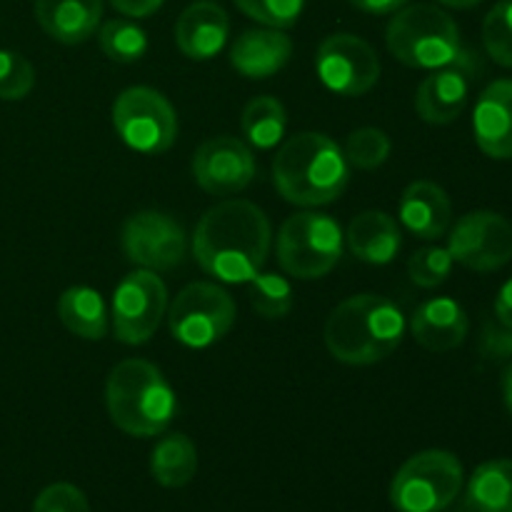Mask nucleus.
Wrapping results in <instances>:
<instances>
[{
  "label": "nucleus",
  "mask_w": 512,
  "mask_h": 512,
  "mask_svg": "<svg viewBox=\"0 0 512 512\" xmlns=\"http://www.w3.org/2000/svg\"><path fill=\"white\" fill-rule=\"evenodd\" d=\"M273 230L250 200H223L198 220L193 255L200 268L223 283H250L268 263Z\"/></svg>",
  "instance_id": "f257e3e1"
},
{
  "label": "nucleus",
  "mask_w": 512,
  "mask_h": 512,
  "mask_svg": "<svg viewBox=\"0 0 512 512\" xmlns=\"http://www.w3.org/2000/svg\"><path fill=\"white\" fill-rule=\"evenodd\" d=\"M273 183L288 203L320 208L345 193L350 165L333 138L323 133H298L275 155Z\"/></svg>",
  "instance_id": "f03ea898"
},
{
  "label": "nucleus",
  "mask_w": 512,
  "mask_h": 512,
  "mask_svg": "<svg viewBox=\"0 0 512 512\" xmlns=\"http://www.w3.org/2000/svg\"><path fill=\"white\" fill-rule=\"evenodd\" d=\"M405 315L383 295H353L330 313L325 345L345 365H375L400 348Z\"/></svg>",
  "instance_id": "7ed1b4c3"
},
{
  "label": "nucleus",
  "mask_w": 512,
  "mask_h": 512,
  "mask_svg": "<svg viewBox=\"0 0 512 512\" xmlns=\"http://www.w3.org/2000/svg\"><path fill=\"white\" fill-rule=\"evenodd\" d=\"M105 405L115 428L133 438H155L165 433L178 410V400L165 375L158 365L143 358H128L110 370Z\"/></svg>",
  "instance_id": "20e7f679"
},
{
  "label": "nucleus",
  "mask_w": 512,
  "mask_h": 512,
  "mask_svg": "<svg viewBox=\"0 0 512 512\" xmlns=\"http://www.w3.org/2000/svg\"><path fill=\"white\" fill-rule=\"evenodd\" d=\"M388 50L408 68L438 70L458 65L468 73L473 53L463 48L460 28L443 8L415 3L395 10L385 30Z\"/></svg>",
  "instance_id": "39448f33"
},
{
  "label": "nucleus",
  "mask_w": 512,
  "mask_h": 512,
  "mask_svg": "<svg viewBox=\"0 0 512 512\" xmlns=\"http://www.w3.org/2000/svg\"><path fill=\"white\" fill-rule=\"evenodd\" d=\"M345 235L330 215L303 210L280 225L278 263L298 280L325 278L343 255Z\"/></svg>",
  "instance_id": "423d86ee"
},
{
  "label": "nucleus",
  "mask_w": 512,
  "mask_h": 512,
  "mask_svg": "<svg viewBox=\"0 0 512 512\" xmlns=\"http://www.w3.org/2000/svg\"><path fill=\"white\" fill-rule=\"evenodd\" d=\"M463 463L448 450H423L400 465L390 483L398 512H443L463 490Z\"/></svg>",
  "instance_id": "0eeeda50"
},
{
  "label": "nucleus",
  "mask_w": 512,
  "mask_h": 512,
  "mask_svg": "<svg viewBox=\"0 0 512 512\" xmlns=\"http://www.w3.org/2000/svg\"><path fill=\"white\" fill-rule=\"evenodd\" d=\"M113 125L123 143L138 153H165L178 138V115L160 90L133 85L113 103Z\"/></svg>",
  "instance_id": "6e6552de"
},
{
  "label": "nucleus",
  "mask_w": 512,
  "mask_h": 512,
  "mask_svg": "<svg viewBox=\"0 0 512 512\" xmlns=\"http://www.w3.org/2000/svg\"><path fill=\"white\" fill-rule=\"evenodd\" d=\"M235 300L215 283H190L175 295L168 310V328L188 348H210L235 325Z\"/></svg>",
  "instance_id": "1a4fd4ad"
},
{
  "label": "nucleus",
  "mask_w": 512,
  "mask_h": 512,
  "mask_svg": "<svg viewBox=\"0 0 512 512\" xmlns=\"http://www.w3.org/2000/svg\"><path fill=\"white\" fill-rule=\"evenodd\" d=\"M315 68L328 90L343 98H360L380 80V60L368 40L353 33H333L320 43Z\"/></svg>",
  "instance_id": "9d476101"
},
{
  "label": "nucleus",
  "mask_w": 512,
  "mask_h": 512,
  "mask_svg": "<svg viewBox=\"0 0 512 512\" xmlns=\"http://www.w3.org/2000/svg\"><path fill=\"white\" fill-rule=\"evenodd\" d=\"M448 250L455 263L475 273H493L512 260V225L495 210H473L453 225Z\"/></svg>",
  "instance_id": "9b49d317"
},
{
  "label": "nucleus",
  "mask_w": 512,
  "mask_h": 512,
  "mask_svg": "<svg viewBox=\"0 0 512 512\" xmlns=\"http://www.w3.org/2000/svg\"><path fill=\"white\" fill-rule=\"evenodd\" d=\"M168 308V290L153 270L125 275L113 295L115 338L125 345H143L158 330Z\"/></svg>",
  "instance_id": "f8f14e48"
},
{
  "label": "nucleus",
  "mask_w": 512,
  "mask_h": 512,
  "mask_svg": "<svg viewBox=\"0 0 512 512\" xmlns=\"http://www.w3.org/2000/svg\"><path fill=\"white\" fill-rule=\"evenodd\" d=\"M123 253L143 270L165 273L178 268L188 255L183 225L160 210H140L123 225Z\"/></svg>",
  "instance_id": "ddd939ff"
},
{
  "label": "nucleus",
  "mask_w": 512,
  "mask_h": 512,
  "mask_svg": "<svg viewBox=\"0 0 512 512\" xmlns=\"http://www.w3.org/2000/svg\"><path fill=\"white\" fill-rule=\"evenodd\" d=\"M195 183L210 195H235L255 178V155L243 140L218 135L195 150Z\"/></svg>",
  "instance_id": "4468645a"
},
{
  "label": "nucleus",
  "mask_w": 512,
  "mask_h": 512,
  "mask_svg": "<svg viewBox=\"0 0 512 512\" xmlns=\"http://www.w3.org/2000/svg\"><path fill=\"white\" fill-rule=\"evenodd\" d=\"M475 143L488 158L512 160V78L493 80L473 113Z\"/></svg>",
  "instance_id": "2eb2a0df"
},
{
  "label": "nucleus",
  "mask_w": 512,
  "mask_h": 512,
  "mask_svg": "<svg viewBox=\"0 0 512 512\" xmlns=\"http://www.w3.org/2000/svg\"><path fill=\"white\" fill-rule=\"evenodd\" d=\"M230 33L228 13L213 0H198L180 13L175 43L190 60H210L225 48Z\"/></svg>",
  "instance_id": "dca6fc26"
},
{
  "label": "nucleus",
  "mask_w": 512,
  "mask_h": 512,
  "mask_svg": "<svg viewBox=\"0 0 512 512\" xmlns=\"http://www.w3.org/2000/svg\"><path fill=\"white\" fill-rule=\"evenodd\" d=\"M400 220L420 240L443 238L453 223V203L433 180H415L400 195Z\"/></svg>",
  "instance_id": "f3484780"
},
{
  "label": "nucleus",
  "mask_w": 512,
  "mask_h": 512,
  "mask_svg": "<svg viewBox=\"0 0 512 512\" xmlns=\"http://www.w3.org/2000/svg\"><path fill=\"white\" fill-rule=\"evenodd\" d=\"M470 330L468 313L458 300L433 298L425 300L410 320V333L415 343L423 345L430 353H448L463 345Z\"/></svg>",
  "instance_id": "a211bd4d"
},
{
  "label": "nucleus",
  "mask_w": 512,
  "mask_h": 512,
  "mask_svg": "<svg viewBox=\"0 0 512 512\" xmlns=\"http://www.w3.org/2000/svg\"><path fill=\"white\" fill-rule=\"evenodd\" d=\"M293 55V40L278 28L245 30L230 48V63L250 80H265L283 70Z\"/></svg>",
  "instance_id": "6ab92c4d"
},
{
  "label": "nucleus",
  "mask_w": 512,
  "mask_h": 512,
  "mask_svg": "<svg viewBox=\"0 0 512 512\" xmlns=\"http://www.w3.org/2000/svg\"><path fill=\"white\" fill-rule=\"evenodd\" d=\"M470 80L468 73L458 65L438 68L418 85L415 110L430 125H448L463 115L468 105Z\"/></svg>",
  "instance_id": "aec40b11"
},
{
  "label": "nucleus",
  "mask_w": 512,
  "mask_h": 512,
  "mask_svg": "<svg viewBox=\"0 0 512 512\" xmlns=\"http://www.w3.org/2000/svg\"><path fill=\"white\" fill-rule=\"evenodd\" d=\"M100 18L103 0H35V20L63 45H80L93 38Z\"/></svg>",
  "instance_id": "412c9836"
},
{
  "label": "nucleus",
  "mask_w": 512,
  "mask_h": 512,
  "mask_svg": "<svg viewBox=\"0 0 512 512\" xmlns=\"http://www.w3.org/2000/svg\"><path fill=\"white\" fill-rule=\"evenodd\" d=\"M350 253L358 260L370 265H385L398 255L403 245L398 223L385 210H365L350 223L345 233Z\"/></svg>",
  "instance_id": "4be33fe9"
},
{
  "label": "nucleus",
  "mask_w": 512,
  "mask_h": 512,
  "mask_svg": "<svg viewBox=\"0 0 512 512\" xmlns=\"http://www.w3.org/2000/svg\"><path fill=\"white\" fill-rule=\"evenodd\" d=\"M60 323L83 340H103L108 335V310L98 290L75 285L58 298Z\"/></svg>",
  "instance_id": "5701e85b"
},
{
  "label": "nucleus",
  "mask_w": 512,
  "mask_h": 512,
  "mask_svg": "<svg viewBox=\"0 0 512 512\" xmlns=\"http://www.w3.org/2000/svg\"><path fill=\"white\" fill-rule=\"evenodd\" d=\"M150 473L163 488H185L198 473V448L183 433L158 440L150 453Z\"/></svg>",
  "instance_id": "b1692460"
},
{
  "label": "nucleus",
  "mask_w": 512,
  "mask_h": 512,
  "mask_svg": "<svg viewBox=\"0 0 512 512\" xmlns=\"http://www.w3.org/2000/svg\"><path fill=\"white\" fill-rule=\"evenodd\" d=\"M468 505L475 512H512V460H488L475 468Z\"/></svg>",
  "instance_id": "393cba45"
},
{
  "label": "nucleus",
  "mask_w": 512,
  "mask_h": 512,
  "mask_svg": "<svg viewBox=\"0 0 512 512\" xmlns=\"http://www.w3.org/2000/svg\"><path fill=\"white\" fill-rule=\"evenodd\" d=\"M243 133L255 148H273L283 140L285 128H288V115H285L283 103L270 95L253 98L243 110Z\"/></svg>",
  "instance_id": "a878e982"
},
{
  "label": "nucleus",
  "mask_w": 512,
  "mask_h": 512,
  "mask_svg": "<svg viewBox=\"0 0 512 512\" xmlns=\"http://www.w3.org/2000/svg\"><path fill=\"white\" fill-rule=\"evenodd\" d=\"M98 43L105 58L113 60V63L128 65L145 55V50H148V35L133 20L113 18L100 25Z\"/></svg>",
  "instance_id": "bb28decb"
},
{
  "label": "nucleus",
  "mask_w": 512,
  "mask_h": 512,
  "mask_svg": "<svg viewBox=\"0 0 512 512\" xmlns=\"http://www.w3.org/2000/svg\"><path fill=\"white\" fill-rule=\"evenodd\" d=\"M250 305L265 320H278L293 310V285L275 273H258L250 280Z\"/></svg>",
  "instance_id": "cd10ccee"
},
{
  "label": "nucleus",
  "mask_w": 512,
  "mask_h": 512,
  "mask_svg": "<svg viewBox=\"0 0 512 512\" xmlns=\"http://www.w3.org/2000/svg\"><path fill=\"white\" fill-rule=\"evenodd\" d=\"M485 53L503 68H512V0H500L483 20Z\"/></svg>",
  "instance_id": "c85d7f7f"
},
{
  "label": "nucleus",
  "mask_w": 512,
  "mask_h": 512,
  "mask_svg": "<svg viewBox=\"0 0 512 512\" xmlns=\"http://www.w3.org/2000/svg\"><path fill=\"white\" fill-rule=\"evenodd\" d=\"M343 153L350 168L375 170L388 160L390 138L380 128H358L350 133Z\"/></svg>",
  "instance_id": "c756f323"
},
{
  "label": "nucleus",
  "mask_w": 512,
  "mask_h": 512,
  "mask_svg": "<svg viewBox=\"0 0 512 512\" xmlns=\"http://www.w3.org/2000/svg\"><path fill=\"white\" fill-rule=\"evenodd\" d=\"M453 263L455 260L448 248L430 245V248H420L418 253H413V258L408 260V275L420 288H438L450 278Z\"/></svg>",
  "instance_id": "7c9ffc66"
},
{
  "label": "nucleus",
  "mask_w": 512,
  "mask_h": 512,
  "mask_svg": "<svg viewBox=\"0 0 512 512\" xmlns=\"http://www.w3.org/2000/svg\"><path fill=\"white\" fill-rule=\"evenodd\" d=\"M35 85V68L15 50H0V100L28 98Z\"/></svg>",
  "instance_id": "2f4dec72"
},
{
  "label": "nucleus",
  "mask_w": 512,
  "mask_h": 512,
  "mask_svg": "<svg viewBox=\"0 0 512 512\" xmlns=\"http://www.w3.org/2000/svg\"><path fill=\"white\" fill-rule=\"evenodd\" d=\"M235 5L248 18L258 20L268 28L283 30L298 23L305 0H235Z\"/></svg>",
  "instance_id": "473e14b6"
},
{
  "label": "nucleus",
  "mask_w": 512,
  "mask_h": 512,
  "mask_svg": "<svg viewBox=\"0 0 512 512\" xmlns=\"http://www.w3.org/2000/svg\"><path fill=\"white\" fill-rule=\"evenodd\" d=\"M33 512H90V503L75 485L53 483L35 498Z\"/></svg>",
  "instance_id": "72a5a7b5"
},
{
  "label": "nucleus",
  "mask_w": 512,
  "mask_h": 512,
  "mask_svg": "<svg viewBox=\"0 0 512 512\" xmlns=\"http://www.w3.org/2000/svg\"><path fill=\"white\" fill-rule=\"evenodd\" d=\"M483 353L495 360L512 358V330L505 328V325L503 328H495L490 323L483 333Z\"/></svg>",
  "instance_id": "f704fd0d"
},
{
  "label": "nucleus",
  "mask_w": 512,
  "mask_h": 512,
  "mask_svg": "<svg viewBox=\"0 0 512 512\" xmlns=\"http://www.w3.org/2000/svg\"><path fill=\"white\" fill-rule=\"evenodd\" d=\"M110 3L128 18H148L163 5V0H110Z\"/></svg>",
  "instance_id": "c9c22d12"
},
{
  "label": "nucleus",
  "mask_w": 512,
  "mask_h": 512,
  "mask_svg": "<svg viewBox=\"0 0 512 512\" xmlns=\"http://www.w3.org/2000/svg\"><path fill=\"white\" fill-rule=\"evenodd\" d=\"M495 315H498L500 325L512 330V278L500 288L498 298H495Z\"/></svg>",
  "instance_id": "e433bc0d"
},
{
  "label": "nucleus",
  "mask_w": 512,
  "mask_h": 512,
  "mask_svg": "<svg viewBox=\"0 0 512 512\" xmlns=\"http://www.w3.org/2000/svg\"><path fill=\"white\" fill-rule=\"evenodd\" d=\"M355 8L365 10V13H373V15H388L395 13V10L405 8L408 0H350Z\"/></svg>",
  "instance_id": "4c0bfd02"
},
{
  "label": "nucleus",
  "mask_w": 512,
  "mask_h": 512,
  "mask_svg": "<svg viewBox=\"0 0 512 512\" xmlns=\"http://www.w3.org/2000/svg\"><path fill=\"white\" fill-rule=\"evenodd\" d=\"M503 403L505 408H508V413L512 415V363L503 373Z\"/></svg>",
  "instance_id": "58836bf2"
},
{
  "label": "nucleus",
  "mask_w": 512,
  "mask_h": 512,
  "mask_svg": "<svg viewBox=\"0 0 512 512\" xmlns=\"http://www.w3.org/2000/svg\"><path fill=\"white\" fill-rule=\"evenodd\" d=\"M440 5H448V8H455V10H468V8H475V5H480L483 0H438Z\"/></svg>",
  "instance_id": "ea45409f"
}]
</instances>
